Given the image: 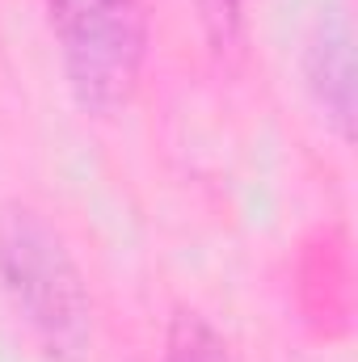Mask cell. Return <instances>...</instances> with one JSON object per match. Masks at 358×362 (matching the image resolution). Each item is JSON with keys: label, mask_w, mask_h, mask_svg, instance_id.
<instances>
[{"label": "cell", "mask_w": 358, "mask_h": 362, "mask_svg": "<svg viewBox=\"0 0 358 362\" xmlns=\"http://www.w3.org/2000/svg\"><path fill=\"white\" fill-rule=\"evenodd\" d=\"M0 291L55 362H85L93 299L68 240L25 202L0 206Z\"/></svg>", "instance_id": "1"}, {"label": "cell", "mask_w": 358, "mask_h": 362, "mask_svg": "<svg viewBox=\"0 0 358 362\" xmlns=\"http://www.w3.org/2000/svg\"><path fill=\"white\" fill-rule=\"evenodd\" d=\"M51 25L76 101L97 114L127 105L148 59L144 0H51Z\"/></svg>", "instance_id": "2"}, {"label": "cell", "mask_w": 358, "mask_h": 362, "mask_svg": "<svg viewBox=\"0 0 358 362\" xmlns=\"http://www.w3.org/2000/svg\"><path fill=\"white\" fill-rule=\"evenodd\" d=\"M308 89L316 97V105L325 110V118L333 122V131L342 139H350V122H354V34H350V17L346 13H329L312 42H308Z\"/></svg>", "instance_id": "3"}, {"label": "cell", "mask_w": 358, "mask_h": 362, "mask_svg": "<svg viewBox=\"0 0 358 362\" xmlns=\"http://www.w3.org/2000/svg\"><path fill=\"white\" fill-rule=\"evenodd\" d=\"M299 295L308 320L325 333L337 337L350 329V308H354V286H350V249L342 228L316 232V240L304 249V270H299Z\"/></svg>", "instance_id": "4"}, {"label": "cell", "mask_w": 358, "mask_h": 362, "mask_svg": "<svg viewBox=\"0 0 358 362\" xmlns=\"http://www.w3.org/2000/svg\"><path fill=\"white\" fill-rule=\"evenodd\" d=\"M161 362H236L224 333L194 308H178L165 329V358Z\"/></svg>", "instance_id": "5"}]
</instances>
